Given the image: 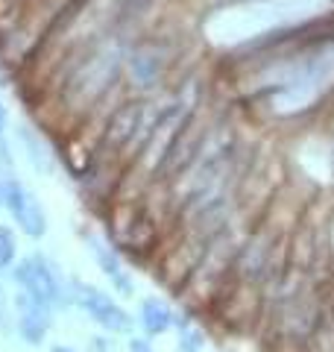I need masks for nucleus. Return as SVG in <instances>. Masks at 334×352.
Instances as JSON below:
<instances>
[{
  "label": "nucleus",
  "instance_id": "nucleus-1",
  "mask_svg": "<svg viewBox=\"0 0 334 352\" xmlns=\"http://www.w3.org/2000/svg\"><path fill=\"white\" fill-rule=\"evenodd\" d=\"M12 276H15L18 291H27L30 296H36V300H41L50 308H59V305H65L71 300L68 288L62 285L59 273H56V267H53V261L47 256H41V252H32V256L21 258L15 264Z\"/></svg>",
  "mask_w": 334,
  "mask_h": 352
},
{
  "label": "nucleus",
  "instance_id": "nucleus-2",
  "mask_svg": "<svg viewBox=\"0 0 334 352\" xmlns=\"http://www.w3.org/2000/svg\"><path fill=\"white\" fill-rule=\"evenodd\" d=\"M68 296L82 308L88 317H91V320L100 329H106V332H111V335H126L129 329H132L129 311L118 300H111V294H106L103 288H97V285H88L82 279H71Z\"/></svg>",
  "mask_w": 334,
  "mask_h": 352
},
{
  "label": "nucleus",
  "instance_id": "nucleus-3",
  "mask_svg": "<svg viewBox=\"0 0 334 352\" xmlns=\"http://www.w3.org/2000/svg\"><path fill=\"white\" fill-rule=\"evenodd\" d=\"M0 206L12 214V220L24 235L36 238V241L44 238V232H47L44 206L38 203V197L32 194L24 182H18L15 176H9V173L0 176Z\"/></svg>",
  "mask_w": 334,
  "mask_h": 352
},
{
  "label": "nucleus",
  "instance_id": "nucleus-4",
  "mask_svg": "<svg viewBox=\"0 0 334 352\" xmlns=\"http://www.w3.org/2000/svg\"><path fill=\"white\" fill-rule=\"evenodd\" d=\"M15 317H18V335L30 346H38L53 326V308L36 300V296H30L27 291L15 294Z\"/></svg>",
  "mask_w": 334,
  "mask_h": 352
},
{
  "label": "nucleus",
  "instance_id": "nucleus-5",
  "mask_svg": "<svg viewBox=\"0 0 334 352\" xmlns=\"http://www.w3.org/2000/svg\"><path fill=\"white\" fill-rule=\"evenodd\" d=\"M88 247H91V252H94L97 267H100V270H103L106 276H109L111 288H115L118 294L129 296V294H132V279H129V273L124 270V261H120L118 252L111 250L103 238H97V235H88Z\"/></svg>",
  "mask_w": 334,
  "mask_h": 352
},
{
  "label": "nucleus",
  "instance_id": "nucleus-6",
  "mask_svg": "<svg viewBox=\"0 0 334 352\" xmlns=\"http://www.w3.org/2000/svg\"><path fill=\"white\" fill-rule=\"evenodd\" d=\"M138 323H141L147 338H159V335L170 332V329L176 326V314L164 300H159V296H147V300H141Z\"/></svg>",
  "mask_w": 334,
  "mask_h": 352
},
{
  "label": "nucleus",
  "instance_id": "nucleus-7",
  "mask_svg": "<svg viewBox=\"0 0 334 352\" xmlns=\"http://www.w3.org/2000/svg\"><path fill=\"white\" fill-rule=\"evenodd\" d=\"M164 68V59L162 53L155 47H138L135 53L129 56V71H132V80H135L138 85H153L155 80H159V74Z\"/></svg>",
  "mask_w": 334,
  "mask_h": 352
},
{
  "label": "nucleus",
  "instance_id": "nucleus-8",
  "mask_svg": "<svg viewBox=\"0 0 334 352\" xmlns=\"http://www.w3.org/2000/svg\"><path fill=\"white\" fill-rule=\"evenodd\" d=\"M15 258H18V235L12 226L0 223V273L15 267Z\"/></svg>",
  "mask_w": 334,
  "mask_h": 352
},
{
  "label": "nucleus",
  "instance_id": "nucleus-9",
  "mask_svg": "<svg viewBox=\"0 0 334 352\" xmlns=\"http://www.w3.org/2000/svg\"><path fill=\"white\" fill-rule=\"evenodd\" d=\"M203 346V340H199V332L191 326H182V340H179V349L182 352H199Z\"/></svg>",
  "mask_w": 334,
  "mask_h": 352
},
{
  "label": "nucleus",
  "instance_id": "nucleus-10",
  "mask_svg": "<svg viewBox=\"0 0 334 352\" xmlns=\"http://www.w3.org/2000/svg\"><path fill=\"white\" fill-rule=\"evenodd\" d=\"M129 352H155L147 338H129Z\"/></svg>",
  "mask_w": 334,
  "mask_h": 352
},
{
  "label": "nucleus",
  "instance_id": "nucleus-11",
  "mask_svg": "<svg viewBox=\"0 0 334 352\" xmlns=\"http://www.w3.org/2000/svg\"><path fill=\"white\" fill-rule=\"evenodd\" d=\"M6 126H9V109H6L3 103H0V138H3Z\"/></svg>",
  "mask_w": 334,
  "mask_h": 352
},
{
  "label": "nucleus",
  "instance_id": "nucleus-12",
  "mask_svg": "<svg viewBox=\"0 0 334 352\" xmlns=\"http://www.w3.org/2000/svg\"><path fill=\"white\" fill-rule=\"evenodd\" d=\"M50 352H76V349H71V346H65V344H56V346H50Z\"/></svg>",
  "mask_w": 334,
  "mask_h": 352
}]
</instances>
